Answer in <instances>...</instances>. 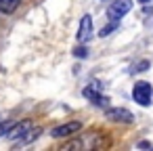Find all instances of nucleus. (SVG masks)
I'll use <instances>...</instances> for the list:
<instances>
[{
    "label": "nucleus",
    "instance_id": "11",
    "mask_svg": "<svg viewBox=\"0 0 153 151\" xmlns=\"http://www.w3.org/2000/svg\"><path fill=\"white\" fill-rule=\"evenodd\" d=\"M115 28H117V21H111L109 25H105V28L101 30V36H103V38H105V36H109V34H111V32H113Z\"/></svg>",
    "mask_w": 153,
    "mask_h": 151
},
{
    "label": "nucleus",
    "instance_id": "14",
    "mask_svg": "<svg viewBox=\"0 0 153 151\" xmlns=\"http://www.w3.org/2000/svg\"><path fill=\"white\" fill-rule=\"evenodd\" d=\"M138 2H140V4H147V2H151V0H138Z\"/></svg>",
    "mask_w": 153,
    "mask_h": 151
},
{
    "label": "nucleus",
    "instance_id": "7",
    "mask_svg": "<svg viewBox=\"0 0 153 151\" xmlns=\"http://www.w3.org/2000/svg\"><path fill=\"white\" fill-rule=\"evenodd\" d=\"M30 128H32V122H27V120H25V122H15V124L11 126V130L7 132V136H9L11 141H17V138H21Z\"/></svg>",
    "mask_w": 153,
    "mask_h": 151
},
{
    "label": "nucleus",
    "instance_id": "8",
    "mask_svg": "<svg viewBox=\"0 0 153 151\" xmlns=\"http://www.w3.org/2000/svg\"><path fill=\"white\" fill-rule=\"evenodd\" d=\"M38 134H42V128H30V130L21 136V145H27V143L36 141V138H38Z\"/></svg>",
    "mask_w": 153,
    "mask_h": 151
},
{
    "label": "nucleus",
    "instance_id": "3",
    "mask_svg": "<svg viewBox=\"0 0 153 151\" xmlns=\"http://www.w3.org/2000/svg\"><path fill=\"white\" fill-rule=\"evenodd\" d=\"M105 115H107V120H111L115 124H132L134 122V115L124 107H109V109L105 107Z\"/></svg>",
    "mask_w": 153,
    "mask_h": 151
},
{
    "label": "nucleus",
    "instance_id": "9",
    "mask_svg": "<svg viewBox=\"0 0 153 151\" xmlns=\"http://www.w3.org/2000/svg\"><path fill=\"white\" fill-rule=\"evenodd\" d=\"M21 0H0V11L2 13H13L17 7H19Z\"/></svg>",
    "mask_w": 153,
    "mask_h": 151
},
{
    "label": "nucleus",
    "instance_id": "5",
    "mask_svg": "<svg viewBox=\"0 0 153 151\" xmlns=\"http://www.w3.org/2000/svg\"><path fill=\"white\" fill-rule=\"evenodd\" d=\"M90 34H92V19H90V15H84L82 21H80V30H78V42L80 44L88 42Z\"/></svg>",
    "mask_w": 153,
    "mask_h": 151
},
{
    "label": "nucleus",
    "instance_id": "12",
    "mask_svg": "<svg viewBox=\"0 0 153 151\" xmlns=\"http://www.w3.org/2000/svg\"><path fill=\"white\" fill-rule=\"evenodd\" d=\"M74 55H76V57H80V59H84L88 53H86V48H84V46H78V48H74Z\"/></svg>",
    "mask_w": 153,
    "mask_h": 151
},
{
    "label": "nucleus",
    "instance_id": "6",
    "mask_svg": "<svg viewBox=\"0 0 153 151\" xmlns=\"http://www.w3.org/2000/svg\"><path fill=\"white\" fill-rule=\"evenodd\" d=\"M84 97L90 99V101H92L94 105H99V107H107V105H109V99L99 92V86H86V88H84Z\"/></svg>",
    "mask_w": 153,
    "mask_h": 151
},
{
    "label": "nucleus",
    "instance_id": "10",
    "mask_svg": "<svg viewBox=\"0 0 153 151\" xmlns=\"http://www.w3.org/2000/svg\"><path fill=\"white\" fill-rule=\"evenodd\" d=\"M15 122H11V120H7V122H0V136H7V132L11 130V126H13Z\"/></svg>",
    "mask_w": 153,
    "mask_h": 151
},
{
    "label": "nucleus",
    "instance_id": "2",
    "mask_svg": "<svg viewBox=\"0 0 153 151\" xmlns=\"http://www.w3.org/2000/svg\"><path fill=\"white\" fill-rule=\"evenodd\" d=\"M130 11H132V0H113V2L107 7V15H109L111 21H120Z\"/></svg>",
    "mask_w": 153,
    "mask_h": 151
},
{
    "label": "nucleus",
    "instance_id": "4",
    "mask_svg": "<svg viewBox=\"0 0 153 151\" xmlns=\"http://www.w3.org/2000/svg\"><path fill=\"white\" fill-rule=\"evenodd\" d=\"M80 128H82V122H78V120H74V122H65V124H61V126H55V128L51 130V136H53V138L74 136Z\"/></svg>",
    "mask_w": 153,
    "mask_h": 151
},
{
    "label": "nucleus",
    "instance_id": "1",
    "mask_svg": "<svg viewBox=\"0 0 153 151\" xmlns=\"http://www.w3.org/2000/svg\"><path fill=\"white\" fill-rule=\"evenodd\" d=\"M132 99H134L138 105L149 107V105L153 103V88H151V84L145 82V80H138V82L132 86Z\"/></svg>",
    "mask_w": 153,
    "mask_h": 151
},
{
    "label": "nucleus",
    "instance_id": "13",
    "mask_svg": "<svg viewBox=\"0 0 153 151\" xmlns=\"http://www.w3.org/2000/svg\"><path fill=\"white\" fill-rule=\"evenodd\" d=\"M136 69H140V71L149 69V61H143V63H138V67H136Z\"/></svg>",
    "mask_w": 153,
    "mask_h": 151
}]
</instances>
